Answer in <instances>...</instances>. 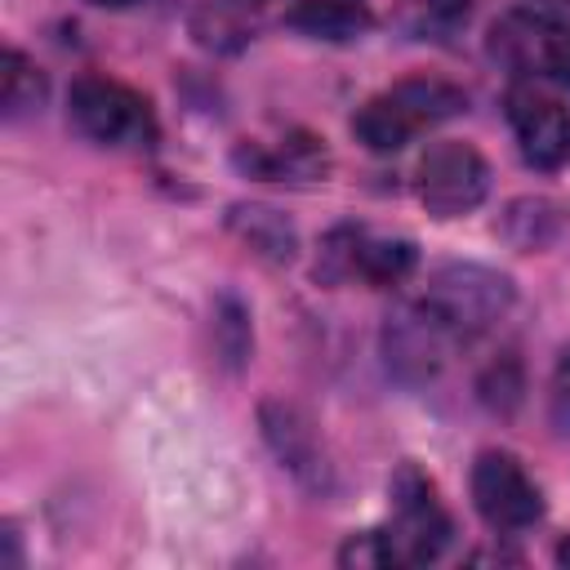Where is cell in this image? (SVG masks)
<instances>
[{
    "instance_id": "17",
    "label": "cell",
    "mask_w": 570,
    "mask_h": 570,
    "mask_svg": "<svg viewBox=\"0 0 570 570\" xmlns=\"http://www.w3.org/2000/svg\"><path fill=\"white\" fill-rule=\"evenodd\" d=\"M89 4H98V9H134L142 0H89Z\"/></svg>"
},
{
    "instance_id": "4",
    "label": "cell",
    "mask_w": 570,
    "mask_h": 570,
    "mask_svg": "<svg viewBox=\"0 0 570 570\" xmlns=\"http://www.w3.org/2000/svg\"><path fill=\"white\" fill-rule=\"evenodd\" d=\"M67 120L98 147H147L156 138L151 102L98 71H85L67 89Z\"/></svg>"
},
{
    "instance_id": "11",
    "label": "cell",
    "mask_w": 570,
    "mask_h": 570,
    "mask_svg": "<svg viewBox=\"0 0 570 570\" xmlns=\"http://www.w3.org/2000/svg\"><path fill=\"white\" fill-rule=\"evenodd\" d=\"M236 160L254 174V178H289V183H312V178H321L325 174V147L316 142V138H307V134H294V138H285V142H276V147H240L236 151Z\"/></svg>"
},
{
    "instance_id": "5",
    "label": "cell",
    "mask_w": 570,
    "mask_h": 570,
    "mask_svg": "<svg viewBox=\"0 0 570 570\" xmlns=\"http://www.w3.org/2000/svg\"><path fill=\"white\" fill-rule=\"evenodd\" d=\"M387 494H392V525L383 530V539L392 548V566H419L441 557V548L454 534V521L441 508L436 485L414 463H401Z\"/></svg>"
},
{
    "instance_id": "7",
    "label": "cell",
    "mask_w": 570,
    "mask_h": 570,
    "mask_svg": "<svg viewBox=\"0 0 570 570\" xmlns=\"http://www.w3.org/2000/svg\"><path fill=\"white\" fill-rule=\"evenodd\" d=\"M472 503H476L481 521L499 534L530 530L543 517V490L521 468V459L508 450H485L472 463Z\"/></svg>"
},
{
    "instance_id": "10",
    "label": "cell",
    "mask_w": 570,
    "mask_h": 570,
    "mask_svg": "<svg viewBox=\"0 0 570 570\" xmlns=\"http://www.w3.org/2000/svg\"><path fill=\"white\" fill-rule=\"evenodd\" d=\"M450 347H459V343L428 316V307H423L419 298L401 303V307L387 316V325H383V356H387V370H392L396 379H405V383H428V379L441 370V361L450 356Z\"/></svg>"
},
{
    "instance_id": "6",
    "label": "cell",
    "mask_w": 570,
    "mask_h": 570,
    "mask_svg": "<svg viewBox=\"0 0 570 570\" xmlns=\"http://www.w3.org/2000/svg\"><path fill=\"white\" fill-rule=\"evenodd\" d=\"M414 187H419V200L432 218H459V214H472L485 191H490V165L476 147L468 142H432L414 169Z\"/></svg>"
},
{
    "instance_id": "12",
    "label": "cell",
    "mask_w": 570,
    "mask_h": 570,
    "mask_svg": "<svg viewBox=\"0 0 570 570\" xmlns=\"http://www.w3.org/2000/svg\"><path fill=\"white\" fill-rule=\"evenodd\" d=\"M285 22L294 31H303L307 40H334V45H343V40L365 36L374 18H370V9L361 0H298L285 13Z\"/></svg>"
},
{
    "instance_id": "8",
    "label": "cell",
    "mask_w": 570,
    "mask_h": 570,
    "mask_svg": "<svg viewBox=\"0 0 570 570\" xmlns=\"http://www.w3.org/2000/svg\"><path fill=\"white\" fill-rule=\"evenodd\" d=\"M414 258H419L414 245L401 240V236L387 240V236H370L361 227H338V232H330V240L321 249V263H325L321 272L330 281L356 276L374 289H387V285H401L414 272Z\"/></svg>"
},
{
    "instance_id": "3",
    "label": "cell",
    "mask_w": 570,
    "mask_h": 570,
    "mask_svg": "<svg viewBox=\"0 0 570 570\" xmlns=\"http://www.w3.org/2000/svg\"><path fill=\"white\" fill-rule=\"evenodd\" d=\"M419 303L454 343H472L508 312L512 281L490 267H476V263H450V267L432 272Z\"/></svg>"
},
{
    "instance_id": "2",
    "label": "cell",
    "mask_w": 570,
    "mask_h": 570,
    "mask_svg": "<svg viewBox=\"0 0 570 570\" xmlns=\"http://www.w3.org/2000/svg\"><path fill=\"white\" fill-rule=\"evenodd\" d=\"M490 58L525 85H570V22L552 9H508L490 27Z\"/></svg>"
},
{
    "instance_id": "16",
    "label": "cell",
    "mask_w": 570,
    "mask_h": 570,
    "mask_svg": "<svg viewBox=\"0 0 570 570\" xmlns=\"http://www.w3.org/2000/svg\"><path fill=\"white\" fill-rule=\"evenodd\" d=\"M548 414H552V428L561 436H570V347H561V356H557L552 387H548Z\"/></svg>"
},
{
    "instance_id": "18",
    "label": "cell",
    "mask_w": 570,
    "mask_h": 570,
    "mask_svg": "<svg viewBox=\"0 0 570 570\" xmlns=\"http://www.w3.org/2000/svg\"><path fill=\"white\" fill-rule=\"evenodd\" d=\"M543 4H548L552 13H566V18H570V0H543Z\"/></svg>"
},
{
    "instance_id": "9",
    "label": "cell",
    "mask_w": 570,
    "mask_h": 570,
    "mask_svg": "<svg viewBox=\"0 0 570 570\" xmlns=\"http://www.w3.org/2000/svg\"><path fill=\"white\" fill-rule=\"evenodd\" d=\"M508 125L525 165L561 169L570 160V111L552 94H543V85L517 80L508 89Z\"/></svg>"
},
{
    "instance_id": "15",
    "label": "cell",
    "mask_w": 570,
    "mask_h": 570,
    "mask_svg": "<svg viewBox=\"0 0 570 570\" xmlns=\"http://www.w3.org/2000/svg\"><path fill=\"white\" fill-rule=\"evenodd\" d=\"M236 223H240V232H245V240L254 245V249H263V254H272V258H289V249H294V232H289V223L285 218H276L272 209H236Z\"/></svg>"
},
{
    "instance_id": "14",
    "label": "cell",
    "mask_w": 570,
    "mask_h": 570,
    "mask_svg": "<svg viewBox=\"0 0 570 570\" xmlns=\"http://www.w3.org/2000/svg\"><path fill=\"white\" fill-rule=\"evenodd\" d=\"M245 4H249V0H205V4L191 13L196 40H200V45H214V49H236V45H245V36H249Z\"/></svg>"
},
{
    "instance_id": "1",
    "label": "cell",
    "mask_w": 570,
    "mask_h": 570,
    "mask_svg": "<svg viewBox=\"0 0 570 570\" xmlns=\"http://www.w3.org/2000/svg\"><path fill=\"white\" fill-rule=\"evenodd\" d=\"M463 107H468V98H463L459 85L436 80V76H410V80L392 85L387 94L370 98L352 116V134L370 151H401L423 129H436L441 120L459 116Z\"/></svg>"
},
{
    "instance_id": "20",
    "label": "cell",
    "mask_w": 570,
    "mask_h": 570,
    "mask_svg": "<svg viewBox=\"0 0 570 570\" xmlns=\"http://www.w3.org/2000/svg\"><path fill=\"white\" fill-rule=\"evenodd\" d=\"M249 4H267V0H249Z\"/></svg>"
},
{
    "instance_id": "19",
    "label": "cell",
    "mask_w": 570,
    "mask_h": 570,
    "mask_svg": "<svg viewBox=\"0 0 570 570\" xmlns=\"http://www.w3.org/2000/svg\"><path fill=\"white\" fill-rule=\"evenodd\" d=\"M557 561H561V566H570V539H566V543L557 548Z\"/></svg>"
},
{
    "instance_id": "13",
    "label": "cell",
    "mask_w": 570,
    "mask_h": 570,
    "mask_svg": "<svg viewBox=\"0 0 570 570\" xmlns=\"http://www.w3.org/2000/svg\"><path fill=\"white\" fill-rule=\"evenodd\" d=\"M0 102H4V116L9 120L27 116V111H36L45 102V76H40V67L22 49H4V62H0Z\"/></svg>"
}]
</instances>
